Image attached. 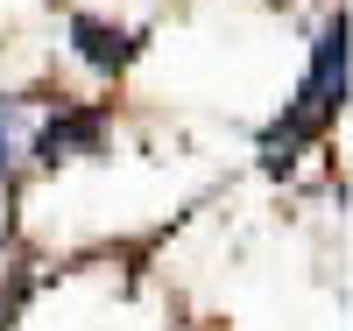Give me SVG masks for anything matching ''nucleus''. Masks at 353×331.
<instances>
[{
	"instance_id": "obj_1",
	"label": "nucleus",
	"mask_w": 353,
	"mask_h": 331,
	"mask_svg": "<svg viewBox=\"0 0 353 331\" xmlns=\"http://www.w3.org/2000/svg\"><path fill=\"white\" fill-rule=\"evenodd\" d=\"M78 50L92 56L99 71H113V64H128V50H134V43L121 36V28H106V21H78Z\"/></svg>"
},
{
	"instance_id": "obj_2",
	"label": "nucleus",
	"mask_w": 353,
	"mask_h": 331,
	"mask_svg": "<svg viewBox=\"0 0 353 331\" xmlns=\"http://www.w3.org/2000/svg\"><path fill=\"white\" fill-rule=\"evenodd\" d=\"M92 141H99V120H92V113H78V120H57V127H50L36 148H43V162H64L71 148H92Z\"/></svg>"
},
{
	"instance_id": "obj_3",
	"label": "nucleus",
	"mask_w": 353,
	"mask_h": 331,
	"mask_svg": "<svg viewBox=\"0 0 353 331\" xmlns=\"http://www.w3.org/2000/svg\"><path fill=\"white\" fill-rule=\"evenodd\" d=\"M14 162V141H8V113H0V169Z\"/></svg>"
}]
</instances>
